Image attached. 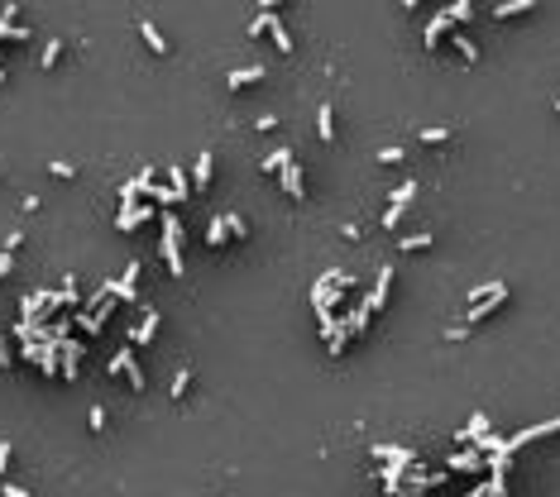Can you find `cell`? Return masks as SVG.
<instances>
[{
    "instance_id": "1",
    "label": "cell",
    "mask_w": 560,
    "mask_h": 497,
    "mask_svg": "<svg viewBox=\"0 0 560 497\" xmlns=\"http://www.w3.org/2000/svg\"><path fill=\"white\" fill-rule=\"evenodd\" d=\"M159 220H163V263H168V273L182 277L187 273V263H182V220H177V210H159Z\"/></svg>"
},
{
    "instance_id": "2",
    "label": "cell",
    "mask_w": 560,
    "mask_h": 497,
    "mask_svg": "<svg viewBox=\"0 0 560 497\" xmlns=\"http://www.w3.org/2000/svg\"><path fill=\"white\" fill-rule=\"evenodd\" d=\"M503 302H508V282H489V292H484L479 302L469 306V321H464V325H479L484 316H489V311H498Z\"/></svg>"
},
{
    "instance_id": "3",
    "label": "cell",
    "mask_w": 560,
    "mask_h": 497,
    "mask_svg": "<svg viewBox=\"0 0 560 497\" xmlns=\"http://www.w3.org/2000/svg\"><path fill=\"white\" fill-rule=\"evenodd\" d=\"M340 282H350V277L345 273H321L316 287H311V306H316V311H331V302L340 297Z\"/></svg>"
},
{
    "instance_id": "4",
    "label": "cell",
    "mask_w": 560,
    "mask_h": 497,
    "mask_svg": "<svg viewBox=\"0 0 560 497\" xmlns=\"http://www.w3.org/2000/svg\"><path fill=\"white\" fill-rule=\"evenodd\" d=\"M369 454L379 464H398V468H412L416 464V449L412 445H369Z\"/></svg>"
},
{
    "instance_id": "5",
    "label": "cell",
    "mask_w": 560,
    "mask_h": 497,
    "mask_svg": "<svg viewBox=\"0 0 560 497\" xmlns=\"http://www.w3.org/2000/svg\"><path fill=\"white\" fill-rule=\"evenodd\" d=\"M149 215H159V210L139 206V201H120V215H115V230H120V235H129V230H139V225H144Z\"/></svg>"
},
{
    "instance_id": "6",
    "label": "cell",
    "mask_w": 560,
    "mask_h": 497,
    "mask_svg": "<svg viewBox=\"0 0 560 497\" xmlns=\"http://www.w3.org/2000/svg\"><path fill=\"white\" fill-rule=\"evenodd\" d=\"M388 287H393V263H384V268H379V277H374V292L364 297L369 316H374V311H384V306H388Z\"/></svg>"
},
{
    "instance_id": "7",
    "label": "cell",
    "mask_w": 560,
    "mask_h": 497,
    "mask_svg": "<svg viewBox=\"0 0 560 497\" xmlns=\"http://www.w3.org/2000/svg\"><path fill=\"white\" fill-rule=\"evenodd\" d=\"M134 282H139V263H129L125 273H120V277L111 282V297H115V302H139V292H134Z\"/></svg>"
},
{
    "instance_id": "8",
    "label": "cell",
    "mask_w": 560,
    "mask_h": 497,
    "mask_svg": "<svg viewBox=\"0 0 560 497\" xmlns=\"http://www.w3.org/2000/svg\"><path fill=\"white\" fill-rule=\"evenodd\" d=\"M450 29H455L450 10H436V15L426 19V34H421V43H426V48H436V43H441V34H450Z\"/></svg>"
},
{
    "instance_id": "9",
    "label": "cell",
    "mask_w": 560,
    "mask_h": 497,
    "mask_svg": "<svg viewBox=\"0 0 560 497\" xmlns=\"http://www.w3.org/2000/svg\"><path fill=\"white\" fill-rule=\"evenodd\" d=\"M254 81H264V63H254V67H235V72H225V86H230V91H240V86H254Z\"/></svg>"
},
{
    "instance_id": "10",
    "label": "cell",
    "mask_w": 560,
    "mask_h": 497,
    "mask_svg": "<svg viewBox=\"0 0 560 497\" xmlns=\"http://www.w3.org/2000/svg\"><path fill=\"white\" fill-rule=\"evenodd\" d=\"M278 182H283V192H288L292 201H302V196H306V187H302V168H297V158H292L288 168L278 173Z\"/></svg>"
},
{
    "instance_id": "11",
    "label": "cell",
    "mask_w": 560,
    "mask_h": 497,
    "mask_svg": "<svg viewBox=\"0 0 560 497\" xmlns=\"http://www.w3.org/2000/svg\"><path fill=\"white\" fill-rule=\"evenodd\" d=\"M446 468H460V473H479V468H484V454H479V449L450 454V459H446Z\"/></svg>"
},
{
    "instance_id": "12",
    "label": "cell",
    "mask_w": 560,
    "mask_h": 497,
    "mask_svg": "<svg viewBox=\"0 0 560 497\" xmlns=\"http://www.w3.org/2000/svg\"><path fill=\"white\" fill-rule=\"evenodd\" d=\"M264 15H269V34H273V43H278L283 53H292V34H288V24L273 15V5H264Z\"/></svg>"
},
{
    "instance_id": "13",
    "label": "cell",
    "mask_w": 560,
    "mask_h": 497,
    "mask_svg": "<svg viewBox=\"0 0 560 497\" xmlns=\"http://www.w3.org/2000/svg\"><path fill=\"white\" fill-rule=\"evenodd\" d=\"M154 335H159V311H144V325L129 330V344H149Z\"/></svg>"
},
{
    "instance_id": "14",
    "label": "cell",
    "mask_w": 560,
    "mask_h": 497,
    "mask_svg": "<svg viewBox=\"0 0 560 497\" xmlns=\"http://www.w3.org/2000/svg\"><path fill=\"white\" fill-rule=\"evenodd\" d=\"M139 34H144V43L159 53V58H168V39L159 34V24H154V19H139Z\"/></svg>"
},
{
    "instance_id": "15",
    "label": "cell",
    "mask_w": 560,
    "mask_h": 497,
    "mask_svg": "<svg viewBox=\"0 0 560 497\" xmlns=\"http://www.w3.org/2000/svg\"><path fill=\"white\" fill-rule=\"evenodd\" d=\"M206 244H211V249H225V244H230V230H225V215H211V225H206Z\"/></svg>"
},
{
    "instance_id": "16",
    "label": "cell",
    "mask_w": 560,
    "mask_h": 497,
    "mask_svg": "<svg viewBox=\"0 0 560 497\" xmlns=\"http://www.w3.org/2000/svg\"><path fill=\"white\" fill-rule=\"evenodd\" d=\"M168 187H173L177 201H187V196H192V177L182 173V168H168Z\"/></svg>"
},
{
    "instance_id": "17",
    "label": "cell",
    "mask_w": 560,
    "mask_h": 497,
    "mask_svg": "<svg viewBox=\"0 0 560 497\" xmlns=\"http://www.w3.org/2000/svg\"><path fill=\"white\" fill-rule=\"evenodd\" d=\"M211 168H216V158H211V153H201V158H196V168H192V192H201V187L211 182Z\"/></svg>"
},
{
    "instance_id": "18",
    "label": "cell",
    "mask_w": 560,
    "mask_h": 497,
    "mask_svg": "<svg viewBox=\"0 0 560 497\" xmlns=\"http://www.w3.org/2000/svg\"><path fill=\"white\" fill-rule=\"evenodd\" d=\"M479 435H489V416H484V411H479V416H469V426H464V431L455 435V440H469V445H474Z\"/></svg>"
},
{
    "instance_id": "19",
    "label": "cell",
    "mask_w": 560,
    "mask_h": 497,
    "mask_svg": "<svg viewBox=\"0 0 560 497\" xmlns=\"http://www.w3.org/2000/svg\"><path fill=\"white\" fill-rule=\"evenodd\" d=\"M288 163H292V153H288V148H273L269 158L259 163V173H283V168H288Z\"/></svg>"
},
{
    "instance_id": "20",
    "label": "cell",
    "mask_w": 560,
    "mask_h": 497,
    "mask_svg": "<svg viewBox=\"0 0 560 497\" xmlns=\"http://www.w3.org/2000/svg\"><path fill=\"white\" fill-rule=\"evenodd\" d=\"M527 10H536L531 0H503V5H494V15H498V19H508V15H527Z\"/></svg>"
},
{
    "instance_id": "21",
    "label": "cell",
    "mask_w": 560,
    "mask_h": 497,
    "mask_svg": "<svg viewBox=\"0 0 560 497\" xmlns=\"http://www.w3.org/2000/svg\"><path fill=\"white\" fill-rule=\"evenodd\" d=\"M364 330H369V306L359 302V311H354L350 321H345V335H364Z\"/></svg>"
},
{
    "instance_id": "22",
    "label": "cell",
    "mask_w": 560,
    "mask_h": 497,
    "mask_svg": "<svg viewBox=\"0 0 560 497\" xmlns=\"http://www.w3.org/2000/svg\"><path fill=\"white\" fill-rule=\"evenodd\" d=\"M316 129H321V139H326V144L336 139V115H331V106H321V115H316Z\"/></svg>"
},
{
    "instance_id": "23",
    "label": "cell",
    "mask_w": 560,
    "mask_h": 497,
    "mask_svg": "<svg viewBox=\"0 0 560 497\" xmlns=\"http://www.w3.org/2000/svg\"><path fill=\"white\" fill-rule=\"evenodd\" d=\"M187 387H192V369H177L173 387H168V392H173V401H182V397H187Z\"/></svg>"
},
{
    "instance_id": "24",
    "label": "cell",
    "mask_w": 560,
    "mask_h": 497,
    "mask_svg": "<svg viewBox=\"0 0 560 497\" xmlns=\"http://www.w3.org/2000/svg\"><path fill=\"white\" fill-rule=\"evenodd\" d=\"M412 196H416V182H412V177H407L402 187H393V201H388V206H407Z\"/></svg>"
},
{
    "instance_id": "25",
    "label": "cell",
    "mask_w": 560,
    "mask_h": 497,
    "mask_svg": "<svg viewBox=\"0 0 560 497\" xmlns=\"http://www.w3.org/2000/svg\"><path fill=\"white\" fill-rule=\"evenodd\" d=\"M58 58H63V39H49V43H44V58H39V63H44V67H58Z\"/></svg>"
},
{
    "instance_id": "26",
    "label": "cell",
    "mask_w": 560,
    "mask_h": 497,
    "mask_svg": "<svg viewBox=\"0 0 560 497\" xmlns=\"http://www.w3.org/2000/svg\"><path fill=\"white\" fill-rule=\"evenodd\" d=\"M484 497H508V473H489V488Z\"/></svg>"
},
{
    "instance_id": "27",
    "label": "cell",
    "mask_w": 560,
    "mask_h": 497,
    "mask_svg": "<svg viewBox=\"0 0 560 497\" xmlns=\"http://www.w3.org/2000/svg\"><path fill=\"white\" fill-rule=\"evenodd\" d=\"M58 297H63V306H81V297H77V277H72V273L63 277V292H58Z\"/></svg>"
},
{
    "instance_id": "28",
    "label": "cell",
    "mask_w": 560,
    "mask_h": 497,
    "mask_svg": "<svg viewBox=\"0 0 560 497\" xmlns=\"http://www.w3.org/2000/svg\"><path fill=\"white\" fill-rule=\"evenodd\" d=\"M398 249H407V254H416V249H431V235H426V230H421V235H407Z\"/></svg>"
},
{
    "instance_id": "29",
    "label": "cell",
    "mask_w": 560,
    "mask_h": 497,
    "mask_svg": "<svg viewBox=\"0 0 560 497\" xmlns=\"http://www.w3.org/2000/svg\"><path fill=\"white\" fill-rule=\"evenodd\" d=\"M129 359H134V349L125 344V349H120V354L111 359V364H106V373H125V369H129Z\"/></svg>"
},
{
    "instance_id": "30",
    "label": "cell",
    "mask_w": 560,
    "mask_h": 497,
    "mask_svg": "<svg viewBox=\"0 0 560 497\" xmlns=\"http://www.w3.org/2000/svg\"><path fill=\"white\" fill-rule=\"evenodd\" d=\"M225 230H230V240H244L249 230H244V220L235 215V210H225Z\"/></svg>"
},
{
    "instance_id": "31",
    "label": "cell",
    "mask_w": 560,
    "mask_h": 497,
    "mask_svg": "<svg viewBox=\"0 0 560 497\" xmlns=\"http://www.w3.org/2000/svg\"><path fill=\"white\" fill-rule=\"evenodd\" d=\"M450 19H455V24L474 19V5H469V0H455V5H450Z\"/></svg>"
},
{
    "instance_id": "32",
    "label": "cell",
    "mask_w": 560,
    "mask_h": 497,
    "mask_svg": "<svg viewBox=\"0 0 560 497\" xmlns=\"http://www.w3.org/2000/svg\"><path fill=\"white\" fill-rule=\"evenodd\" d=\"M455 48H460V58H464V63H479V48H474L469 39H460V34H455Z\"/></svg>"
},
{
    "instance_id": "33",
    "label": "cell",
    "mask_w": 560,
    "mask_h": 497,
    "mask_svg": "<svg viewBox=\"0 0 560 497\" xmlns=\"http://www.w3.org/2000/svg\"><path fill=\"white\" fill-rule=\"evenodd\" d=\"M446 139H450V129H441V125L421 129V144H446Z\"/></svg>"
},
{
    "instance_id": "34",
    "label": "cell",
    "mask_w": 560,
    "mask_h": 497,
    "mask_svg": "<svg viewBox=\"0 0 560 497\" xmlns=\"http://www.w3.org/2000/svg\"><path fill=\"white\" fill-rule=\"evenodd\" d=\"M49 173H53V177H63V182H67V177H77V173H72V163H63V158H53V163H49Z\"/></svg>"
},
{
    "instance_id": "35",
    "label": "cell",
    "mask_w": 560,
    "mask_h": 497,
    "mask_svg": "<svg viewBox=\"0 0 560 497\" xmlns=\"http://www.w3.org/2000/svg\"><path fill=\"white\" fill-rule=\"evenodd\" d=\"M398 225H402V206H388L384 210V230H398Z\"/></svg>"
},
{
    "instance_id": "36",
    "label": "cell",
    "mask_w": 560,
    "mask_h": 497,
    "mask_svg": "<svg viewBox=\"0 0 560 497\" xmlns=\"http://www.w3.org/2000/svg\"><path fill=\"white\" fill-rule=\"evenodd\" d=\"M149 196H154L159 206H173V201H177V196H173V187H154V192H149Z\"/></svg>"
},
{
    "instance_id": "37",
    "label": "cell",
    "mask_w": 560,
    "mask_h": 497,
    "mask_svg": "<svg viewBox=\"0 0 560 497\" xmlns=\"http://www.w3.org/2000/svg\"><path fill=\"white\" fill-rule=\"evenodd\" d=\"M379 163H402V148H398V144H388V148H379Z\"/></svg>"
},
{
    "instance_id": "38",
    "label": "cell",
    "mask_w": 560,
    "mask_h": 497,
    "mask_svg": "<svg viewBox=\"0 0 560 497\" xmlns=\"http://www.w3.org/2000/svg\"><path fill=\"white\" fill-rule=\"evenodd\" d=\"M264 29H269V15L259 10V19H249V34H254V39H259V34H264Z\"/></svg>"
},
{
    "instance_id": "39",
    "label": "cell",
    "mask_w": 560,
    "mask_h": 497,
    "mask_svg": "<svg viewBox=\"0 0 560 497\" xmlns=\"http://www.w3.org/2000/svg\"><path fill=\"white\" fill-rule=\"evenodd\" d=\"M5 468H10V440H0V478H5Z\"/></svg>"
},
{
    "instance_id": "40",
    "label": "cell",
    "mask_w": 560,
    "mask_h": 497,
    "mask_svg": "<svg viewBox=\"0 0 560 497\" xmlns=\"http://www.w3.org/2000/svg\"><path fill=\"white\" fill-rule=\"evenodd\" d=\"M0 369H15V359H10V344L0 339Z\"/></svg>"
},
{
    "instance_id": "41",
    "label": "cell",
    "mask_w": 560,
    "mask_h": 497,
    "mask_svg": "<svg viewBox=\"0 0 560 497\" xmlns=\"http://www.w3.org/2000/svg\"><path fill=\"white\" fill-rule=\"evenodd\" d=\"M10 268H15V254H0V277H10Z\"/></svg>"
},
{
    "instance_id": "42",
    "label": "cell",
    "mask_w": 560,
    "mask_h": 497,
    "mask_svg": "<svg viewBox=\"0 0 560 497\" xmlns=\"http://www.w3.org/2000/svg\"><path fill=\"white\" fill-rule=\"evenodd\" d=\"M5 497H29V493H24L19 483H5Z\"/></svg>"
},
{
    "instance_id": "43",
    "label": "cell",
    "mask_w": 560,
    "mask_h": 497,
    "mask_svg": "<svg viewBox=\"0 0 560 497\" xmlns=\"http://www.w3.org/2000/svg\"><path fill=\"white\" fill-rule=\"evenodd\" d=\"M0 86H5V67H0Z\"/></svg>"
},
{
    "instance_id": "44",
    "label": "cell",
    "mask_w": 560,
    "mask_h": 497,
    "mask_svg": "<svg viewBox=\"0 0 560 497\" xmlns=\"http://www.w3.org/2000/svg\"><path fill=\"white\" fill-rule=\"evenodd\" d=\"M556 111H560V96H556Z\"/></svg>"
}]
</instances>
